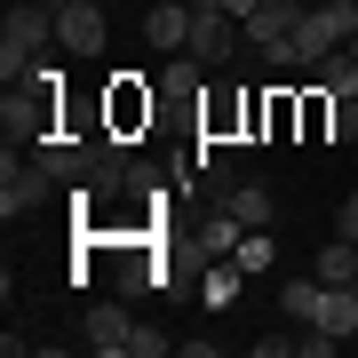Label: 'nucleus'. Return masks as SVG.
Returning <instances> with one entry per match:
<instances>
[{
  "label": "nucleus",
  "mask_w": 358,
  "mask_h": 358,
  "mask_svg": "<svg viewBox=\"0 0 358 358\" xmlns=\"http://www.w3.org/2000/svg\"><path fill=\"white\" fill-rule=\"evenodd\" d=\"M56 48V0H16L8 16H0V80H32L40 64H48Z\"/></svg>",
  "instance_id": "obj_1"
},
{
  "label": "nucleus",
  "mask_w": 358,
  "mask_h": 358,
  "mask_svg": "<svg viewBox=\"0 0 358 358\" xmlns=\"http://www.w3.org/2000/svg\"><path fill=\"white\" fill-rule=\"evenodd\" d=\"M56 80H64V72L40 64L32 80H16V88L0 96V128H8V143H24V152H32V143L56 136Z\"/></svg>",
  "instance_id": "obj_2"
},
{
  "label": "nucleus",
  "mask_w": 358,
  "mask_h": 358,
  "mask_svg": "<svg viewBox=\"0 0 358 358\" xmlns=\"http://www.w3.org/2000/svg\"><path fill=\"white\" fill-rule=\"evenodd\" d=\"M48 192H56V176H48L32 152L16 159V143H8V152H0V215H8V223H16V215H40Z\"/></svg>",
  "instance_id": "obj_3"
},
{
  "label": "nucleus",
  "mask_w": 358,
  "mask_h": 358,
  "mask_svg": "<svg viewBox=\"0 0 358 358\" xmlns=\"http://www.w3.org/2000/svg\"><path fill=\"white\" fill-rule=\"evenodd\" d=\"M239 48H247L239 16H223V0H192V48H183V56H199V64L215 72V64H231Z\"/></svg>",
  "instance_id": "obj_4"
},
{
  "label": "nucleus",
  "mask_w": 358,
  "mask_h": 358,
  "mask_svg": "<svg viewBox=\"0 0 358 358\" xmlns=\"http://www.w3.org/2000/svg\"><path fill=\"white\" fill-rule=\"evenodd\" d=\"M136 334H143V319H136L128 303H88V310H80V350L136 358Z\"/></svg>",
  "instance_id": "obj_5"
},
{
  "label": "nucleus",
  "mask_w": 358,
  "mask_h": 358,
  "mask_svg": "<svg viewBox=\"0 0 358 358\" xmlns=\"http://www.w3.org/2000/svg\"><path fill=\"white\" fill-rule=\"evenodd\" d=\"M103 40H112V24H103L96 0H80V8H56V48H64V56H103Z\"/></svg>",
  "instance_id": "obj_6"
},
{
  "label": "nucleus",
  "mask_w": 358,
  "mask_h": 358,
  "mask_svg": "<svg viewBox=\"0 0 358 358\" xmlns=\"http://www.w3.org/2000/svg\"><path fill=\"white\" fill-rule=\"evenodd\" d=\"M143 40H152L159 56H183L192 48V0H152V8H143Z\"/></svg>",
  "instance_id": "obj_7"
},
{
  "label": "nucleus",
  "mask_w": 358,
  "mask_h": 358,
  "mask_svg": "<svg viewBox=\"0 0 358 358\" xmlns=\"http://www.w3.org/2000/svg\"><path fill=\"white\" fill-rule=\"evenodd\" d=\"M215 207H223V215L239 223V231H263V223H271V192H263V183H231Z\"/></svg>",
  "instance_id": "obj_8"
},
{
  "label": "nucleus",
  "mask_w": 358,
  "mask_h": 358,
  "mask_svg": "<svg viewBox=\"0 0 358 358\" xmlns=\"http://www.w3.org/2000/svg\"><path fill=\"white\" fill-rule=\"evenodd\" d=\"M310 327H327L334 343H350V334H358V287H327V294H319V319H310Z\"/></svg>",
  "instance_id": "obj_9"
},
{
  "label": "nucleus",
  "mask_w": 358,
  "mask_h": 358,
  "mask_svg": "<svg viewBox=\"0 0 358 358\" xmlns=\"http://www.w3.org/2000/svg\"><path fill=\"white\" fill-rule=\"evenodd\" d=\"M319 294H327V279H319V271H303V279L279 287V310H287L294 327H310V319H319Z\"/></svg>",
  "instance_id": "obj_10"
},
{
  "label": "nucleus",
  "mask_w": 358,
  "mask_h": 358,
  "mask_svg": "<svg viewBox=\"0 0 358 358\" xmlns=\"http://www.w3.org/2000/svg\"><path fill=\"white\" fill-rule=\"evenodd\" d=\"M310 271H319L327 287H358V239H327V247H319V263H310Z\"/></svg>",
  "instance_id": "obj_11"
},
{
  "label": "nucleus",
  "mask_w": 358,
  "mask_h": 358,
  "mask_svg": "<svg viewBox=\"0 0 358 358\" xmlns=\"http://www.w3.org/2000/svg\"><path fill=\"white\" fill-rule=\"evenodd\" d=\"M239 239H247V231H239V223H231V215H223V207H215V215H207V223H199V255H207V263H223V255H239Z\"/></svg>",
  "instance_id": "obj_12"
},
{
  "label": "nucleus",
  "mask_w": 358,
  "mask_h": 358,
  "mask_svg": "<svg viewBox=\"0 0 358 358\" xmlns=\"http://www.w3.org/2000/svg\"><path fill=\"white\" fill-rule=\"evenodd\" d=\"M239 287H247V271L239 263H215V271H207V279H199V294H207V310H231V303H239Z\"/></svg>",
  "instance_id": "obj_13"
},
{
  "label": "nucleus",
  "mask_w": 358,
  "mask_h": 358,
  "mask_svg": "<svg viewBox=\"0 0 358 358\" xmlns=\"http://www.w3.org/2000/svg\"><path fill=\"white\" fill-rule=\"evenodd\" d=\"M310 80H319L327 96H358V56H350V48H334V56H327V64L310 72Z\"/></svg>",
  "instance_id": "obj_14"
},
{
  "label": "nucleus",
  "mask_w": 358,
  "mask_h": 358,
  "mask_svg": "<svg viewBox=\"0 0 358 358\" xmlns=\"http://www.w3.org/2000/svg\"><path fill=\"white\" fill-rule=\"evenodd\" d=\"M231 263H239V271H271V223H263V231H247Z\"/></svg>",
  "instance_id": "obj_15"
},
{
  "label": "nucleus",
  "mask_w": 358,
  "mask_h": 358,
  "mask_svg": "<svg viewBox=\"0 0 358 358\" xmlns=\"http://www.w3.org/2000/svg\"><path fill=\"white\" fill-rule=\"evenodd\" d=\"M294 350H303V358H334V350H343V343H334L327 327H303V334H294Z\"/></svg>",
  "instance_id": "obj_16"
},
{
  "label": "nucleus",
  "mask_w": 358,
  "mask_h": 358,
  "mask_svg": "<svg viewBox=\"0 0 358 358\" xmlns=\"http://www.w3.org/2000/svg\"><path fill=\"white\" fill-rule=\"evenodd\" d=\"M334 239H358V192H350L343 207H334Z\"/></svg>",
  "instance_id": "obj_17"
},
{
  "label": "nucleus",
  "mask_w": 358,
  "mask_h": 358,
  "mask_svg": "<svg viewBox=\"0 0 358 358\" xmlns=\"http://www.w3.org/2000/svg\"><path fill=\"white\" fill-rule=\"evenodd\" d=\"M255 8H263V0H223V16H239V24H247Z\"/></svg>",
  "instance_id": "obj_18"
},
{
  "label": "nucleus",
  "mask_w": 358,
  "mask_h": 358,
  "mask_svg": "<svg viewBox=\"0 0 358 358\" xmlns=\"http://www.w3.org/2000/svg\"><path fill=\"white\" fill-rule=\"evenodd\" d=\"M56 8H80V0H56Z\"/></svg>",
  "instance_id": "obj_19"
}]
</instances>
